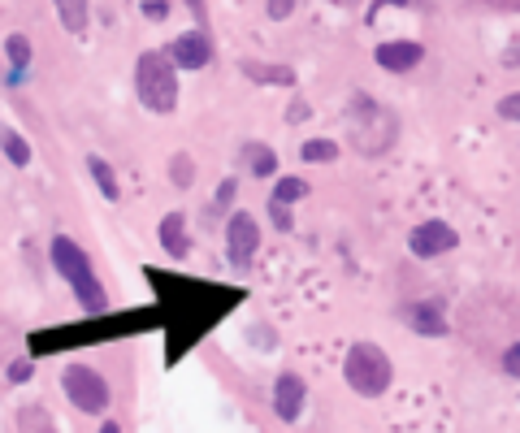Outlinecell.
Returning <instances> with one entry per match:
<instances>
[{
  "label": "cell",
  "mask_w": 520,
  "mask_h": 433,
  "mask_svg": "<svg viewBox=\"0 0 520 433\" xmlns=\"http://www.w3.org/2000/svg\"><path fill=\"white\" fill-rule=\"evenodd\" d=\"M52 269L70 282V291H74L78 304H83V312H104L109 308V295H104L96 269H91L87 252L70 239V234H57V239H52Z\"/></svg>",
  "instance_id": "obj_1"
},
{
  "label": "cell",
  "mask_w": 520,
  "mask_h": 433,
  "mask_svg": "<svg viewBox=\"0 0 520 433\" xmlns=\"http://www.w3.org/2000/svg\"><path fill=\"white\" fill-rule=\"evenodd\" d=\"M343 377L360 399H382L390 382H395V364L377 343H351L343 360Z\"/></svg>",
  "instance_id": "obj_2"
},
{
  "label": "cell",
  "mask_w": 520,
  "mask_h": 433,
  "mask_svg": "<svg viewBox=\"0 0 520 433\" xmlns=\"http://www.w3.org/2000/svg\"><path fill=\"white\" fill-rule=\"evenodd\" d=\"M135 91L139 104L152 113H174L178 109V70L165 52H143L135 61Z\"/></svg>",
  "instance_id": "obj_3"
},
{
  "label": "cell",
  "mask_w": 520,
  "mask_h": 433,
  "mask_svg": "<svg viewBox=\"0 0 520 433\" xmlns=\"http://www.w3.org/2000/svg\"><path fill=\"white\" fill-rule=\"evenodd\" d=\"M61 390H65V399H70L78 412H87V416H100L104 408H109V399H113L109 382H104L96 369H87V364H65Z\"/></svg>",
  "instance_id": "obj_4"
},
{
  "label": "cell",
  "mask_w": 520,
  "mask_h": 433,
  "mask_svg": "<svg viewBox=\"0 0 520 433\" xmlns=\"http://www.w3.org/2000/svg\"><path fill=\"white\" fill-rule=\"evenodd\" d=\"M455 247H460V234H455L447 221H438V217L421 221V226L408 234V252H412L416 260H438V256L455 252Z\"/></svg>",
  "instance_id": "obj_5"
},
{
  "label": "cell",
  "mask_w": 520,
  "mask_h": 433,
  "mask_svg": "<svg viewBox=\"0 0 520 433\" xmlns=\"http://www.w3.org/2000/svg\"><path fill=\"white\" fill-rule=\"evenodd\" d=\"M226 252H230L234 269H247L252 265V256L260 252V226H256V217L243 213V208L239 213H230V221H226Z\"/></svg>",
  "instance_id": "obj_6"
},
{
  "label": "cell",
  "mask_w": 520,
  "mask_h": 433,
  "mask_svg": "<svg viewBox=\"0 0 520 433\" xmlns=\"http://www.w3.org/2000/svg\"><path fill=\"white\" fill-rule=\"evenodd\" d=\"M165 57L174 61V70H204L208 61H213V39H208V31H182L169 39V48H165Z\"/></svg>",
  "instance_id": "obj_7"
},
{
  "label": "cell",
  "mask_w": 520,
  "mask_h": 433,
  "mask_svg": "<svg viewBox=\"0 0 520 433\" xmlns=\"http://www.w3.org/2000/svg\"><path fill=\"white\" fill-rule=\"evenodd\" d=\"M304 399H308V386L299 373H282L278 382H273V412H278V421L295 425L299 416H304Z\"/></svg>",
  "instance_id": "obj_8"
},
{
  "label": "cell",
  "mask_w": 520,
  "mask_h": 433,
  "mask_svg": "<svg viewBox=\"0 0 520 433\" xmlns=\"http://www.w3.org/2000/svg\"><path fill=\"white\" fill-rule=\"evenodd\" d=\"M373 61L382 65V70H390V74H408V70H416V65L425 61V48L416 44V39H386V44L373 48Z\"/></svg>",
  "instance_id": "obj_9"
},
{
  "label": "cell",
  "mask_w": 520,
  "mask_h": 433,
  "mask_svg": "<svg viewBox=\"0 0 520 433\" xmlns=\"http://www.w3.org/2000/svg\"><path fill=\"white\" fill-rule=\"evenodd\" d=\"M403 321H408V330L425 334V338H442V334L451 330L447 312H442L438 299H429V304H408V308H403Z\"/></svg>",
  "instance_id": "obj_10"
},
{
  "label": "cell",
  "mask_w": 520,
  "mask_h": 433,
  "mask_svg": "<svg viewBox=\"0 0 520 433\" xmlns=\"http://www.w3.org/2000/svg\"><path fill=\"white\" fill-rule=\"evenodd\" d=\"M239 74L252 78V83H265V87H295V70L291 65H269V61H239Z\"/></svg>",
  "instance_id": "obj_11"
},
{
  "label": "cell",
  "mask_w": 520,
  "mask_h": 433,
  "mask_svg": "<svg viewBox=\"0 0 520 433\" xmlns=\"http://www.w3.org/2000/svg\"><path fill=\"white\" fill-rule=\"evenodd\" d=\"M161 247L174 260H182V256H191V234H187V217L182 213H169V217H161Z\"/></svg>",
  "instance_id": "obj_12"
},
{
  "label": "cell",
  "mask_w": 520,
  "mask_h": 433,
  "mask_svg": "<svg viewBox=\"0 0 520 433\" xmlns=\"http://www.w3.org/2000/svg\"><path fill=\"white\" fill-rule=\"evenodd\" d=\"M5 57H9V87H18L22 78H26V65H31V39L13 31L5 39Z\"/></svg>",
  "instance_id": "obj_13"
},
{
  "label": "cell",
  "mask_w": 520,
  "mask_h": 433,
  "mask_svg": "<svg viewBox=\"0 0 520 433\" xmlns=\"http://www.w3.org/2000/svg\"><path fill=\"white\" fill-rule=\"evenodd\" d=\"M52 5H57V18H61V26L70 35H83L87 31V0H52Z\"/></svg>",
  "instance_id": "obj_14"
},
{
  "label": "cell",
  "mask_w": 520,
  "mask_h": 433,
  "mask_svg": "<svg viewBox=\"0 0 520 433\" xmlns=\"http://www.w3.org/2000/svg\"><path fill=\"white\" fill-rule=\"evenodd\" d=\"M87 169H91V178H96V187L104 200H117L122 195V187H117V174H113V165L104 161V156H87Z\"/></svg>",
  "instance_id": "obj_15"
},
{
  "label": "cell",
  "mask_w": 520,
  "mask_h": 433,
  "mask_svg": "<svg viewBox=\"0 0 520 433\" xmlns=\"http://www.w3.org/2000/svg\"><path fill=\"white\" fill-rule=\"evenodd\" d=\"M0 152H5L9 156V165H18V169H26V165H31V143H26L22 135H18V130H0Z\"/></svg>",
  "instance_id": "obj_16"
},
{
  "label": "cell",
  "mask_w": 520,
  "mask_h": 433,
  "mask_svg": "<svg viewBox=\"0 0 520 433\" xmlns=\"http://www.w3.org/2000/svg\"><path fill=\"white\" fill-rule=\"evenodd\" d=\"M308 191H312V187H308L304 178H278V182H273V191H269V200H273V204H286V208H291L295 200H304Z\"/></svg>",
  "instance_id": "obj_17"
},
{
  "label": "cell",
  "mask_w": 520,
  "mask_h": 433,
  "mask_svg": "<svg viewBox=\"0 0 520 433\" xmlns=\"http://www.w3.org/2000/svg\"><path fill=\"white\" fill-rule=\"evenodd\" d=\"M243 152H247V169H252L256 178H269L273 169H278V156H273V152L265 148V143H247Z\"/></svg>",
  "instance_id": "obj_18"
},
{
  "label": "cell",
  "mask_w": 520,
  "mask_h": 433,
  "mask_svg": "<svg viewBox=\"0 0 520 433\" xmlns=\"http://www.w3.org/2000/svg\"><path fill=\"white\" fill-rule=\"evenodd\" d=\"M308 165H325V161H338V143L334 139H308L304 148H299Z\"/></svg>",
  "instance_id": "obj_19"
},
{
  "label": "cell",
  "mask_w": 520,
  "mask_h": 433,
  "mask_svg": "<svg viewBox=\"0 0 520 433\" xmlns=\"http://www.w3.org/2000/svg\"><path fill=\"white\" fill-rule=\"evenodd\" d=\"M31 373H35V360H31V356H18V360H9V369H5V382L22 386V382H31Z\"/></svg>",
  "instance_id": "obj_20"
},
{
  "label": "cell",
  "mask_w": 520,
  "mask_h": 433,
  "mask_svg": "<svg viewBox=\"0 0 520 433\" xmlns=\"http://www.w3.org/2000/svg\"><path fill=\"white\" fill-rule=\"evenodd\" d=\"M169 174H174L178 187H191V182H195V165H191V156H174V161H169Z\"/></svg>",
  "instance_id": "obj_21"
},
{
  "label": "cell",
  "mask_w": 520,
  "mask_h": 433,
  "mask_svg": "<svg viewBox=\"0 0 520 433\" xmlns=\"http://www.w3.org/2000/svg\"><path fill=\"white\" fill-rule=\"evenodd\" d=\"M494 113H499L503 122H520V91H512V96H503L499 104H494Z\"/></svg>",
  "instance_id": "obj_22"
},
{
  "label": "cell",
  "mask_w": 520,
  "mask_h": 433,
  "mask_svg": "<svg viewBox=\"0 0 520 433\" xmlns=\"http://www.w3.org/2000/svg\"><path fill=\"white\" fill-rule=\"evenodd\" d=\"M269 217H273V226H278L282 234L295 230V217H291V208H286V204H273V200H269Z\"/></svg>",
  "instance_id": "obj_23"
},
{
  "label": "cell",
  "mask_w": 520,
  "mask_h": 433,
  "mask_svg": "<svg viewBox=\"0 0 520 433\" xmlns=\"http://www.w3.org/2000/svg\"><path fill=\"white\" fill-rule=\"evenodd\" d=\"M265 13L273 22H286L295 13V0H265Z\"/></svg>",
  "instance_id": "obj_24"
},
{
  "label": "cell",
  "mask_w": 520,
  "mask_h": 433,
  "mask_svg": "<svg viewBox=\"0 0 520 433\" xmlns=\"http://www.w3.org/2000/svg\"><path fill=\"white\" fill-rule=\"evenodd\" d=\"M503 369H507V377H516L520 382V343H512L503 351Z\"/></svg>",
  "instance_id": "obj_25"
},
{
  "label": "cell",
  "mask_w": 520,
  "mask_h": 433,
  "mask_svg": "<svg viewBox=\"0 0 520 433\" xmlns=\"http://www.w3.org/2000/svg\"><path fill=\"white\" fill-rule=\"evenodd\" d=\"M169 13V0H143V18H152V22H161Z\"/></svg>",
  "instance_id": "obj_26"
},
{
  "label": "cell",
  "mask_w": 520,
  "mask_h": 433,
  "mask_svg": "<svg viewBox=\"0 0 520 433\" xmlns=\"http://www.w3.org/2000/svg\"><path fill=\"white\" fill-rule=\"evenodd\" d=\"M234 200V182H221V191H217V200H213V213H217V208H226Z\"/></svg>",
  "instance_id": "obj_27"
},
{
  "label": "cell",
  "mask_w": 520,
  "mask_h": 433,
  "mask_svg": "<svg viewBox=\"0 0 520 433\" xmlns=\"http://www.w3.org/2000/svg\"><path fill=\"white\" fill-rule=\"evenodd\" d=\"M390 5H416V0H373V9H369V22L377 18V9H390Z\"/></svg>",
  "instance_id": "obj_28"
},
{
  "label": "cell",
  "mask_w": 520,
  "mask_h": 433,
  "mask_svg": "<svg viewBox=\"0 0 520 433\" xmlns=\"http://www.w3.org/2000/svg\"><path fill=\"white\" fill-rule=\"evenodd\" d=\"M286 117H291V122H304V117H308V104H304V100H295V104H291V113H286Z\"/></svg>",
  "instance_id": "obj_29"
},
{
  "label": "cell",
  "mask_w": 520,
  "mask_h": 433,
  "mask_svg": "<svg viewBox=\"0 0 520 433\" xmlns=\"http://www.w3.org/2000/svg\"><path fill=\"white\" fill-rule=\"evenodd\" d=\"M330 5H338V9H351V5H360V0H330Z\"/></svg>",
  "instance_id": "obj_30"
},
{
  "label": "cell",
  "mask_w": 520,
  "mask_h": 433,
  "mask_svg": "<svg viewBox=\"0 0 520 433\" xmlns=\"http://www.w3.org/2000/svg\"><path fill=\"white\" fill-rule=\"evenodd\" d=\"M100 433H122V429H117L113 421H104V425H100Z\"/></svg>",
  "instance_id": "obj_31"
}]
</instances>
